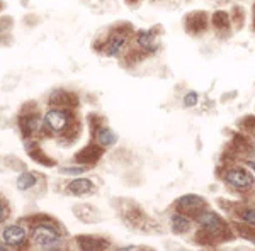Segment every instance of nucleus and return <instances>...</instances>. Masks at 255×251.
Wrapping results in <instances>:
<instances>
[{
    "label": "nucleus",
    "instance_id": "f257e3e1",
    "mask_svg": "<svg viewBox=\"0 0 255 251\" xmlns=\"http://www.w3.org/2000/svg\"><path fill=\"white\" fill-rule=\"evenodd\" d=\"M32 241L41 250H55L60 245L61 236L55 226L48 224V222H41L32 228Z\"/></svg>",
    "mask_w": 255,
    "mask_h": 251
},
{
    "label": "nucleus",
    "instance_id": "f03ea898",
    "mask_svg": "<svg viewBox=\"0 0 255 251\" xmlns=\"http://www.w3.org/2000/svg\"><path fill=\"white\" fill-rule=\"evenodd\" d=\"M43 122H44V127H46L48 133L60 136L68 129L70 124H72V116H70L68 112H65V110L51 109L46 112Z\"/></svg>",
    "mask_w": 255,
    "mask_h": 251
},
{
    "label": "nucleus",
    "instance_id": "7ed1b4c3",
    "mask_svg": "<svg viewBox=\"0 0 255 251\" xmlns=\"http://www.w3.org/2000/svg\"><path fill=\"white\" fill-rule=\"evenodd\" d=\"M197 224L206 231L209 236H223L228 231L225 221L216 212H199L197 214Z\"/></svg>",
    "mask_w": 255,
    "mask_h": 251
},
{
    "label": "nucleus",
    "instance_id": "20e7f679",
    "mask_svg": "<svg viewBox=\"0 0 255 251\" xmlns=\"http://www.w3.org/2000/svg\"><path fill=\"white\" fill-rule=\"evenodd\" d=\"M226 183L235 187L237 190H250L254 185V178L245 168H232L225 173Z\"/></svg>",
    "mask_w": 255,
    "mask_h": 251
},
{
    "label": "nucleus",
    "instance_id": "39448f33",
    "mask_svg": "<svg viewBox=\"0 0 255 251\" xmlns=\"http://www.w3.org/2000/svg\"><path fill=\"white\" fill-rule=\"evenodd\" d=\"M203 207H204V199H201L197 195H184L177 200V209L182 214H194V216H197Z\"/></svg>",
    "mask_w": 255,
    "mask_h": 251
},
{
    "label": "nucleus",
    "instance_id": "423d86ee",
    "mask_svg": "<svg viewBox=\"0 0 255 251\" xmlns=\"http://www.w3.org/2000/svg\"><path fill=\"white\" fill-rule=\"evenodd\" d=\"M26 236H27L26 229L17 224L9 226V228H5L2 233L3 241H5L9 246H22V243L26 241Z\"/></svg>",
    "mask_w": 255,
    "mask_h": 251
},
{
    "label": "nucleus",
    "instance_id": "0eeeda50",
    "mask_svg": "<svg viewBox=\"0 0 255 251\" xmlns=\"http://www.w3.org/2000/svg\"><path fill=\"white\" fill-rule=\"evenodd\" d=\"M136 41H138L139 46H141V48L145 49V51H148V53H155V51H157V48H158L157 36H155L151 31H143V32H139Z\"/></svg>",
    "mask_w": 255,
    "mask_h": 251
},
{
    "label": "nucleus",
    "instance_id": "6e6552de",
    "mask_svg": "<svg viewBox=\"0 0 255 251\" xmlns=\"http://www.w3.org/2000/svg\"><path fill=\"white\" fill-rule=\"evenodd\" d=\"M67 188L72 195H85V193L94 192V183L87 178H79V180H73L72 183H68Z\"/></svg>",
    "mask_w": 255,
    "mask_h": 251
},
{
    "label": "nucleus",
    "instance_id": "1a4fd4ad",
    "mask_svg": "<svg viewBox=\"0 0 255 251\" xmlns=\"http://www.w3.org/2000/svg\"><path fill=\"white\" fill-rule=\"evenodd\" d=\"M126 44V36L125 34H114L111 36L108 41V46H106V53L109 56H118L121 53V49L125 48Z\"/></svg>",
    "mask_w": 255,
    "mask_h": 251
},
{
    "label": "nucleus",
    "instance_id": "9d476101",
    "mask_svg": "<svg viewBox=\"0 0 255 251\" xmlns=\"http://www.w3.org/2000/svg\"><path fill=\"white\" fill-rule=\"evenodd\" d=\"M102 156V150L97 146H87L85 150H82L79 155H77V162L80 163H94L97 162Z\"/></svg>",
    "mask_w": 255,
    "mask_h": 251
},
{
    "label": "nucleus",
    "instance_id": "9b49d317",
    "mask_svg": "<svg viewBox=\"0 0 255 251\" xmlns=\"http://www.w3.org/2000/svg\"><path fill=\"white\" fill-rule=\"evenodd\" d=\"M97 141H99V145L104 148L114 146L118 143V134L114 133L113 129H109V127H101V129L97 131Z\"/></svg>",
    "mask_w": 255,
    "mask_h": 251
},
{
    "label": "nucleus",
    "instance_id": "f8f14e48",
    "mask_svg": "<svg viewBox=\"0 0 255 251\" xmlns=\"http://www.w3.org/2000/svg\"><path fill=\"white\" fill-rule=\"evenodd\" d=\"M170 228L175 234H182L189 229V219L184 214L175 212L170 216Z\"/></svg>",
    "mask_w": 255,
    "mask_h": 251
},
{
    "label": "nucleus",
    "instance_id": "ddd939ff",
    "mask_svg": "<svg viewBox=\"0 0 255 251\" xmlns=\"http://www.w3.org/2000/svg\"><path fill=\"white\" fill-rule=\"evenodd\" d=\"M49 104L53 105H60V107H72L75 104V97L68 92H56L53 97H49Z\"/></svg>",
    "mask_w": 255,
    "mask_h": 251
},
{
    "label": "nucleus",
    "instance_id": "4468645a",
    "mask_svg": "<svg viewBox=\"0 0 255 251\" xmlns=\"http://www.w3.org/2000/svg\"><path fill=\"white\" fill-rule=\"evenodd\" d=\"M41 119L36 116V114H31V116H26L20 121V126H22V133H26V136H31L34 131H38V127L41 124Z\"/></svg>",
    "mask_w": 255,
    "mask_h": 251
},
{
    "label": "nucleus",
    "instance_id": "2eb2a0df",
    "mask_svg": "<svg viewBox=\"0 0 255 251\" xmlns=\"http://www.w3.org/2000/svg\"><path fill=\"white\" fill-rule=\"evenodd\" d=\"M36 185V176L32 173H22L17 178V188L20 190H27V188L34 187Z\"/></svg>",
    "mask_w": 255,
    "mask_h": 251
},
{
    "label": "nucleus",
    "instance_id": "dca6fc26",
    "mask_svg": "<svg viewBox=\"0 0 255 251\" xmlns=\"http://www.w3.org/2000/svg\"><path fill=\"white\" fill-rule=\"evenodd\" d=\"M228 22H230V19L226 12H216V14L213 15V24H215L216 27H220V29L228 26Z\"/></svg>",
    "mask_w": 255,
    "mask_h": 251
},
{
    "label": "nucleus",
    "instance_id": "f3484780",
    "mask_svg": "<svg viewBox=\"0 0 255 251\" xmlns=\"http://www.w3.org/2000/svg\"><path fill=\"white\" fill-rule=\"evenodd\" d=\"M240 219L250 226H255V209H244L240 212Z\"/></svg>",
    "mask_w": 255,
    "mask_h": 251
},
{
    "label": "nucleus",
    "instance_id": "a211bd4d",
    "mask_svg": "<svg viewBox=\"0 0 255 251\" xmlns=\"http://www.w3.org/2000/svg\"><path fill=\"white\" fill-rule=\"evenodd\" d=\"M197 104V93L196 92H189L184 95V105L186 107H194Z\"/></svg>",
    "mask_w": 255,
    "mask_h": 251
},
{
    "label": "nucleus",
    "instance_id": "6ab92c4d",
    "mask_svg": "<svg viewBox=\"0 0 255 251\" xmlns=\"http://www.w3.org/2000/svg\"><path fill=\"white\" fill-rule=\"evenodd\" d=\"M85 168L84 167H79V168H63V173L67 175H77V173H82Z\"/></svg>",
    "mask_w": 255,
    "mask_h": 251
},
{
    "label": "nucleus",
    "instance_id": "aec40b11",
    "mask_svg": "<svg viewBox=\"0 0 255 251\" xmlns=\"http://www.w3.org/2000/svg\"><path fill=\"white\" fill-rule=\"evenodd\" d=\"M5 219V207H3V204L0 202V222Z\"/></svg>",
    "mask_w": 255,
    "mask_h": 251
},
{
    "label": "nucleus",
    "instance_id": "412c9836",
    "mask_svg": "<svg viewBox=\"0 0 255 251\" xmlns=\"http://www.w3.org/2000/svg\"><path fill=\"white\" fill-rule=\"evenodd\" d=\"M247 167H249L250 170H252L254 173H255V162H252V160H250V162H247Z\"/></svg>",
    "mask_w": 255,
    "mask_h": 251
},
{
    "label": "nucleus",
    "instance_id": "4be33fe9",
    "mask_svg": "<svg viewBox=\"0 0 255 251\" xmlns=\"http://www.w3.org/2000/svg\"><path fill=\"white\" fill-rule=\"evenodd\" d=\"M252 158L255 160V150H252Z\"/></svg>",
    "mask_w": 255,
    "mask_h": 251
},
{
    "label": "nucleus",
    "instance_id": "5701e85b",
    "mask_svg": "<svg viewBox=\"0 0 255 251\" xmlns=\"http://www.w3.org/2000/svg\"><path fill=\"white\" fill-rule=\"evenodd\" d=\"M254 139H255V131H254Z\"/></svg>",
    "mask_w": 255,
    "mask_h": 251
}]
</instances>
